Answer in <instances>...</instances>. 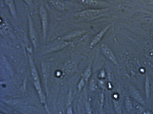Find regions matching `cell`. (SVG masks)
Returning <instances> with one entry per match:
<instances>
[{
	"label": "cell",
	"mask_w": 153,
	"mask_h": 114,
	"mask_svg": "<svg viewBox=\"0 0 153 114\" xmlns=\"http://www.w3.org/2000/svg\"><path fill=\"white\" fill-rule=\"evenodd\" d=\"M108 8L89 9L74 14V18L81 21H90L100 19L107 15Z\"/></svg>",
	"instance_id": "cell-1"
},
{
	"label": "cell",
	"mask_w": 153,
	"mask_h": 114,
	"mask_svg": "<svg viewBox=\"0 0 153 114\" xmlns=\"http://www.w3.org/2000/svg\"><path fill=\"white\" fill-rule=\"evenodd\" d=\"M29 62H30V68H31V75H32L34 86L36 88V90L37 92L38 93L40 97L41 102L42 103H45V99H44V96L43 95V93H42L38 73L34 65L33 59L30 56H29Z\"/></svg>",
	"instance_id": "cell-2"
},
{
	"label": "cell",
	"mask_w": 153,
	"mask_h": 114,
	"mask_svg": "<svg viewBox=\"0 0 153 114\" xmlns=\"http://www.w3.org/2000/svg\"><path fill=\"white\" fill-rule=\"evenodd\" d=\"M39 14L41 19L42 24V34L43 39L45 40L47 37L48 28V12L44 5H40L39 7Z\"/></svg>",
	"instance_id": "cell-3"
},
{
	"label": "cell",
	"mask_w": 153,
	"mask_h": 114,
	"mask_svg": "<svg viewBox=\"0 0 153 114\" xmlns=\"http://www.w3.org/2000/svg\"><path fill=\"white\" fill-rule=\"evenodd\" d=\"M78 3L93 9L108 8L109 6L108 3L101 0H76Z\"/></svg>",
	"instance_id": "cell-4"
},
{
	"label": "cell",
	"mask_w": 153,
	"mask_h": 114,
	"mask_svg": "<svg viewBox=\"0 0 153 114\" xmlns=\"http://www.w3.org/2000/svg\"><path fill=\"white\" fill-rule=\"evenodd\" d=\"M100 49L103 55L116 66H119L118 62L114 52L106 44L103 43L100 45Z\"/></svg>",
	"instance_id": "cell-5"
},
{
	"label": "cell",
	"mask_w": 153,
	"mask_h": 114,
	"mask_svg": "<svg viewBox=\"0 0 153 114\" xmlns=\"http://www.w3.org/2000/svg\"><path fill=\"white\" fill-rule=\"evenodd\" d=\"M28 27H29V34L30 40L35 49L37 47L38 35L34 26L31 17L28 14Z\"/></svg>",
	"instance_id": "cell-6"
},
{
	"label": "cell",
	"mask_w": 153,
	"mask_h": 114,
	"mask_svg": "<svg viewBox=\"0 0 153 114\" xmlns=\"http://www.w3.org/2000/svg\"><path fill=\"white\" fill-rule=\"evenodd\" d=\"M71 42H66V41L55 42V43L51 45V46H49L48 48L46 49L45 52L47 53H50V52H56L63 49L64 48L71 45Z\"/></svg>",
	"instance_id": "cell-7"
},
{
	"label": "cell",
	"mask_w": 153,
	"mask_h": 114,
	"mask_svg": "<svg viewBox=\"0 0 153 114\" xmlns=\"http://www.w3.org/2000/svg\"><path fill=\"white\" fill-rule=\"evenodd\" d=\"M111 26V24H109L104 29H102L101 31H100L98 34H97L94 37V38H93L92 41H91V43H90V47L92 48L94 46L97 45V44H98L101 41L104 36L105 35L107 31L110 28Z\"/></svg>",
	"instance_id": "cell-8"
},
{
	"label": "cell",
	"mask_w": 153,
	"mask_h": 114,
	"mask_svg": "<svg viewBox=\"0 0 153 114\" xmlns=\"http://www.w3.org/2000/svg\"><path fill=\"white\" fill-rule=\"evenodd\" d=\"M4 3L8 7L11 15L14 18H16L17 15L16 9L13 0H4Z\"/></svg>",
	"instance_id": "cell-9"
},
{
	"label": "cell",
	"mask_w": 153,
	"mask_h": 114,
	"mask_svg": "<svg viewBox=\"0 0 153 114\" xmlns=\"http://www.w3.org/2000/svg\"><path fill=\"white\" fill-rule=\"evenodd\" d=\"M53 7L60 11L66 10V5L63 0H49Z\"/></svg>",
	"instance_id": "cell-10"
},
{
	"label": "cell",
	"mask_w": 153,
	"mask_h": 114,
	"mask_svg": "<svg viewBox=\"0 0 153 114\" xmlns=\"http://www.w3.org/2000/svg\"><path fill=\"white\" fill-rule=\"evenodd\" d=\"M130 93L131 95L138 102L142 104H144V102L143 101V98H142L140 94L135 88H134L133 87H131L130 88Z\"/></svg>",
	"instance_id": "cell-11"
},
{
	"label": "cell",
	"mask_w": 153,
	"mask_h": 114,
	"mask_svg": "<svg viewBox=\"0 0 153 114\" xmlns=\"http://www.w3.org/2000/svg\"><path fill=\"white\" fill-rule=\"evenodd\" d=\"M84 31H74L71 32L68 35H66L65 36L62 37V40H66V39H70L78 36L81 35L85 33Z\"/></svg>",
	"instance_id": "cell-12"
},
{
	"label": "cell",
	"mask_w": 153,
	"mask_h": 114,
	"mask_svg": "<svg viewBox=\"0 0 153 114\" xmlns=\"http://www.w3.org/2000/svg\"><path fill=\"white\" fill-rule=\"evenodd\" d=\"M124 105H125V108L127 109V111L128 113H130L131 110H132L133 106L131 100L128 97H127L125 99V101H124Z\"/></svg>",
	"instance_id": "cell-13"
},
{
	"label": "cell",
	"mask_w": 153,
	"mask_h": 114,
	"mask_svg": "<svg viewBox=\"0 0 153 114\" xmlns=\"http://www.w3.org/2000/svg\"><path fill=\"white\" fill-rule=\"evenodd\" d=\"M92 71H91V65H89L88 67L85 70L84 72L83 78L85 81H87L89 79L90 76H91Z\"/></svg>",
	"instance_id": "cell-14"
},
{
	"label": "cell",
	"mask_w": 153,
	"mask_h": 114,
	"mask_svg": "<svg viewBox=\"0 0 153 114\" xmlns=\"http://www.w3.org/2000/svg\"><path fill=\"white\" fill-rule=\"evenodd\" d=\"M85 85V82L84 79V78H82L81 79V80L79 82V83H78V85H77V87H78V91H80L83 88L84 86Z\"/></svg>",
	"instance_id": "cell-15"
},
{
	"label": "cell",
	"mask_w": 153,
	"mask_h": 114,
	"mask_svg": "<svg viewBox=\"0 0 153 114\" xmlns=\"http://www.w3.org/2000/svg\"><path fill=\"white\" fill-rule=\"evenodd\" d=\"M24 1L29 7H33V0H24Z\"/></svg>",
	"instance_id": "cell-16"
},
{
	"label": "cell",
	"mask_w": 153,
	"mask_h": 114,
	"mask_svg": "<svg viewBox=\"0 0 153 114\" xmlns=\"http://www.w3.org/2000/svg\"><path fill=\"white\" fill-rule=\"evenodd\" d=\"M149 82H148V81L147 80V78H146V95H147V96H149Z\"/></svg>",
	"instance_id": "cell-17"
},
{
	"label": "cell",
	"mask_w": 153,
	"mask_h": 114,
	"mask_svg": "<svg viewBox=\"0 0 153 114\" xmlns=\"http://www.w3.org/2000/svg\"><path fill=\"white\" fill-rule=\"evenodd\" d=\"M152 1H153V2H152V3H153V0H152Z\"/></svg>",
	"instance_id": "cell-18"
}]
</instances>
